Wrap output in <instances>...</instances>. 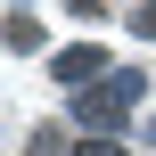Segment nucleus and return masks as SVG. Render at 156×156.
Returning <instances> with one entry per match:
<instances>
[{"mask_svg": "<svg viewBox=\"0 0 156 156\" xmlns=\"http://www.w3.org/2000/svg\"><path fill=\"white\" fill-rule=\"evenodd\" d=\"M132 99H140V82H132V74H115V82H99V90H82V99H74V115H82V123L99 132V123H115V115H123Z\"/></svg>", "mask_w": 156, "mask_h": 156, "instance_id": "1", "label": "nucleus"}, {"mask_svg": "<svg viewBox=\"0 0 156 156\" xmlns=\"http://www.w3.org/2000/svg\"><path fill=\"white\" fill-rule=\"evenodd\" d=\"M90 74H107V49H99V41H74V49L58 58V82H90Z\"/></svg>", "mask_w": 156, "mask_h": 156, "instance_id": "2", "label": "nucleus"}, {"mask_svg": "<svg viewBox=\"0 0 156 156\" xmlns=\"http://www.w3.org/2000/svg\"><path fill=\"white\" fill-rule=\"evenodd\" d=\"M74 156H132V148H123V140H82Z\"/></svg>", "mask_w": 156, "mask_h": 156, "instance_id": "3", "label": "nucleus"}, {"mask_svg": "<svg viewBox=\"0 0 156 156\" xmlns=\"http://www.w3.org/2000/svg\"><path fill=\"white\" fill-rule=\"evenodd\" d=\"M132 25H140V33L156 41V0H148V8H132Z\"/></svg>", "mask_w": 156, "mask_h": 156, "instance_id": "4", "label": "nucleus"}]
</instances>
